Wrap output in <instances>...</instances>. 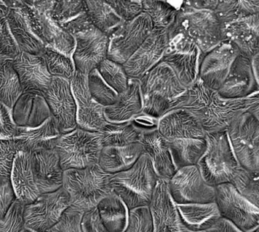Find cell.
Masks as SVG:
<instances>
[{
    "label": "cell",
    "instance_id": "cell-41",
    "mask_svg": "<svg viewBox=\"0 0 259 232\" xmlns=\"http://www.w3.org/2000/svg\"><path fill=\"white\" fill-rule=\"evenodd\" d=\"M143 13H146L152 22L154 29L166 30L171 28L180 8H177L166 1H142Z\"/></svg>",
    "mask_w": 259,
    "mask_h": 232
},
{
    "label": "cell",
    "instance_id": "cell-53",
    "mask_svg": "<svg viewBox=\"0 0 259 232\" xmlns=\"http://www.w3.org/2000/svg\"><path fill=\"white\" fill-rule=\"evenodd\" d=\"M16 127L12 109L0 102V139H13Z\"/></svg>",
    "mask_w": 259,
    "mask_h": 232
},
{
    "label": "cell",
    "instance_id": "cell-38",
    "mask_svg": "<svg viewBox=\"0 0 259 232\" xmlns=\"http://www.w3.org/2000/svg\"><path fill=\"white\" fill-rule=\"evenodd\" d=\"M103 147L125 146L137 143L143 132L132 121L127 123H110L100 132Z\"/></svg>",
    "mask_w": 259,
    "mask_h": 232
},
{
    "label": "cell",
    "instance_id": "cell-2",
    "mask_svg": "<svg viewBox=\"0 0 259 232\" xmlns=\"http://www.w3.org/2000/svg\"><path fill=\"white\" fill-rule=\"evenodd\" d=\"M139 83L142 113L157 121L174 110L187 90L174 71L162 61L145 73Z\"/></svg>",
    "mask_w": 259,
    "mask_h": 232
},
{
    "label": "cell",
    "instance_id": "cell-29",
    "mask_svg": "<svg viewBox=\"0 0 259 232\" xmlns=\"http://www.w3.org/2000/svg\"><path fill=\"white\" fill-rule=\"evenodd\" d=\"M10 180L17 201L25 206L34 202L40 195L34 182L31 154L17 151L13 162Z\"/></svg>",
    "mask_w": 259,
    "mask_h": 232
},
{
    "label": "cell",
    "instance_id": "cell-8",
    "mask_svg": "<svg viewBox=\"0 0 259 232\" xmlns=\"http://www.w3.org/2000/svg\"><path fill=\"white\" fill-rule=\"evenodd\" d=\"M102 148L101 133L77 127L70 133L62 135L54 149L58 153L65 171L98 165Z\"/></svg>",
    "mask_w": 259,
    "mask_h": 232
},
{
    "label": "cell",
    "instance_id": "cell-5",
    "mask_svg": "<svg viewBox=\"0 0 259 232\" xmlns=\"http://www.w3.org/2000/svg\"><path fill=\"white\" fill-rule=\"evenodd\" d=\"M15 4L45 47L72 58L75 38L63 31L51 17L55 1H15Z\"/></svg>",
    "mask_w": 259,
    "mask_h": 232
},
{
    "label": "cell",
    "instance_id": "cell-40",
    "mask_svg": "<svg viewBox=\"0 0 259 232\" xmlns=\"http://www.w3.org/2000/svg\"><path fill=\"white\" fill-rule=\"evenodd\" d=\"M215 15L223 27L235 21L259 14V1H227L219 0Z\"/></svg>",
    "mask_w": 259,
    "mask_h": 232
},
{
    "label": "cell",
    "instance_id": "cell-3",
    "mask_svg": "<svg viewBox=\"0 0 259 232\" xmlns=\"http://www.w3.org/2000/svg\"><path fill=\"white\" fill-rule=\"evenodd\" d=\"M159 180L146 154H142L128 169L110 176L112 190L122 199L130 210L148 206Z\"/></svg>",
    "mask_w": 259,
    "mask_h": 232
},
{
    "label": "cell",
    "instance_id": "cell-32",
    "mask_svg": "<svg viewBox=\"0 0 259 232\" xmlns=\"http://www.w3.org/2000/svg\"><path fill=\"white\" fill-rule=\"evenodd\" d=\"M9 7L7 19L12 34L19 46L20 52L40 55L45 48V44L33 32L31 26L25 19L15 1H4Z\"/></svg>",
    "mask_w": 259,
    "mask_h": 232
},
{
    "label": "cell",
    "instance_id": "cell-55",
    "mask_svg": "<svg viewBox=\"0 0 259 232\" xmlns=\"http://www.w3.org/2000/svg\"><path fill=\"white\" fill-rule=\"evenodd\" d=\"M245 111L259 120V91L244 98Z\"/></svg>",
    "mask_w": 259,
    "mask_h": 232
},
{
    "label": "cell",
    "instance_id": "cell-13",
    "mask_svg": "<svg viewBox=\"0 0 259 232\" xmlns=\"http://www.w3.org/2000/svg\"><path fill=\"white\" fill-rule=\"evenodd\" d=\"M69 206V196L63 186L54 192L40 194L24 208L25 226L36 231L48 232Z\"/></svg>",
    "mask_w": 259,
    "mask_h": 232
},
{
    "label": "cell",
    "instance_id": "cell-36",
    "mask_svg": "<svg viewBox=\"0 0 259 232\" xmlns=\"http://www.w3.org/2000/svg\"><path fill=\"white\" fill-rule=\"evenodd\" d=\"M176 169L198 165L207 148L204 139H178L168 141Z\"/></svg>",
    "mask_w": 259,
    "mask_h": 232
},
{
    "label": "cell",
    "instance_id": "cell-45",
    "mask_svg": "<svg viewBox=\"0 0 259 232\" xmlns=\"http://www.w3.org/2000/svg\"><path fill=\"white\" fill-rule=\"evenodd\" d=\"M88 86L92 98L104 107L113 105L119 97V94L107 84L97 69L88 75Z\"/></svg>",
    "mask_w": 259,
    "mask_h": 232
},
{
    "label": "cell",
    "instance_id": "cell-46",
    "mask_svg": "<svg viewBox=\"0 0 259 232\" xmlns=\"http://www.w3.org/2000/svg\"><path fill=\"white\" fill-rule=\"evenodd\" d=\"M84 212L69 206L60 220L48 232H83L81 219Z\"/></svg>",
    "mask_w": 259,
    "mask_h": 232
},
{
    "label": "cell",
    "instance_id": "cell-15",
    "mask_svg": "<svg viewBox=\"0 0 259 232\" xmlns=\"http://www.w3.org/2000/svg\"><path fill=\"white\" fill-rule=\"evenodd\" d=\"M42 94L51 110V118L55 121L61 134L75 130L78 127L76 104L70 83L63 79L53 77L49 87Z\"/></svg>",
    "mask_w": 259,
    "mask_h": 232
},
{
    "label": "cell",
    "instance_id": "cell-47",
    "mask_svg": "<svg viewBox=\"0 0 259 232\" xmlns=\"http://www.w3.org/2000/svg\"><path fill=\"white\" fill-rule=\"evenodd\" d=\"M20 53L7 16H0V57L15 59Z\"/></svg>",
    "mask_w": 259,
    "mask_h": 232
},
{
    "label": "cell",
    "instance_id": "cell-30",
    "mask_svg": "<svg viewBox=\"0 0 259 232\" xmlns=\"http://www.w3.org/2000/svg\"><path fill=\"white\" fill-rule=\"evenodd\" d=\"M143 101L139 80H130L128 88L119 94L113 105L104 107V116L110 123H127L142 113Z\"/></svg>",
    "mask_w": 259,
    "mask_h": 232
},
{
    "label": "cell",
    "instance_id": "cell-60",
    "mask_svg": "<svg viewBox=\"0 0 259 232\" xmlns=\"http://www.w3.org/2000/svg\"><path fill=\"white\" fill-rule=\"evenodd\" d=\"M22 232H38L36 231V230H32V229L28 228V227H25L23 228V230H22Z\"/></svg>",
    "mask_w": 259,
    "mask_h": 232
},
{
    "label": "cell",
    "instance_id": "cell-54",
    "mask_svg": "<svg viewBox=\"0 0 259 232\" xmlns=\"http://www.w3.org/2000/svg\"><path fill=\"white\" fill-rule=\"evenodd\" d=\"M81 228L83 232H110L103 223L97 207L84 212Z\"/></svg>",
    "mask_w": 259,
    "mask_h": 232
},
{
    "label": "cell",
    "instance_id": "cell-43",
    "mask_svg": "<svg viewBox=\"0 0 259 232\" xmlns=\"http://www.w3.org/2000/svg\"><path fill=\"white\" fill-rule=\"evenodd\" d=\"M238 192L259 207V171L240 167L230 182Z\"/></svg>",
    "mask_w": 259,
    "mask_h": 232
},
{
    "label": "cell",
    "instance_id": "cell-17",
    "mask_svg": "<svg viewBox=\"0 0 259 232\" xmlns=\"http://www.w3.org/2000/svg\"><path fill=\"white\" fill-rule=\"evenodd\" d=\"M70 86L76 104L77 127L87 131L100 133L108 121L104 116V107L91 95L88 75L75 70Z\"/></svg>",
    "mask_w": 259,
    "mask_h": 232
},
{
    "label": "cell",
    "instance_id": "cell-28",
    "mask_svg": "<svg viewBox=\"0 0 259 232\" xmlns=\"http://www.w3.org/2000/svg\"><path fill=\"white\" fill-rule=\"evenodd\" d=\"M139 142L143 146L145 154L151 159L159 178L168 181L177 171L168 141L154 129L143 132Z\"/></svg>",
    "mask_w": 259,
    "mask_h": 232
},
{
    "label": "cell",
    "instance_id": "cell-39",
    "mask_svg": "<svg viewBox=\"0 0 259 232\" xmlns=\"http://www.w3.org/2000/svg\"><path fill=\"white\" fill-rule=\"evenodd\" d=\"M22 93L19 77L13 67V59L0 57V102L13 109Z\"/></svg>",
    "mask_w": 259,
    "mask_h": 232
},
{
    "label": "cell",
    "instance_id": "cell-33",
    "mask_svg": "<svg viewBox=\"0 0 259 232\" xmlns=\"http://www.w3.org/2000/svg\"><path fill=\"white\" fill-rule=\"evenodd\" d=\"M144 154L140 142L125 146L103 147L98 165L107 174H116L131 168Z\"/></svg>",
    "mask_w": 259,
    "mask_h": 232
},
{
    "label": "cell",
    "instance_id": "cell-9",
    "mask_svg": "<svg viewBox=\"0 0 259 232\" xmlns=\"http://www.w3.org/2000/svg\"><path fill=\"white\" fill-rule=\"evenodd\" d=\"M169 45L162 62L166 63L186 89L198 80V72L204 54L196 44L183 32L168 34Z\"/></svg>",
    "mask_w": 259,
    "mask_h": 232
},
{
    "label": "cell",
    "instance_id": "cell-61",
    "mask_svg": "<svg viewBox=\"0 0 259 232\" xmlns=\"http://www.w3.org/2000/svg\"><path fill=\"white\" fill-rule=\"evenodd\" d=\"M254 232H258V230H256V231H254Z\"/></svg>",
    "mask_w": 259,
    "mask_h": 232
},
{
    "label": "cell",
    "instance_id": "cell-7",
    "mask_svg": "<svg viewBox=\"0 0 259 232\" xmlns=\"http://www.w3.org/2000/svg\"><path fill=\"white\" fill-rule=\"evenodd\" d=\"M206 140L207 148L197 165L203 179L213 187L230 183L241 166L229 142L227 130L207 133Z\"/></svg>",
    "mask_w": 259,
    "mask_h": 232
},
{
    "label": "cell",
    "instance_id": "cell-25",
    "mask_svg": "<svg viewBox=\"0 0 259 232\" xmlns=\"http://www.w3.org/2000/svg\"><path fill=\"white\" fill-rule=\"evenodd\" d=\"M157 130L167 141L204 139L207 135L197 118L183 109H175L162 117L157 122Z\"/></svg>",
    "mask_w": 259,
    "mask_h": 232
},
{
    "label": "cell",
    "instance_id": "cell-18",
    "mask_svg": "<svg viewBox=\"0 0 259 232\" xmlns=\"http://www.w3.org/2000/svg\"><path fill=\"white\" fill-rule=\"evenodd\" d=\"M168 45L167 31L153 29L139 49L122 65L128 79L140 80L161 61Z\"/></svg>",
    "mask_w": 259,
    "mask_h": 232
},
{
    "label": "cell",
    "instance_id": "cell-26",
    "mask_svg": "<svg viewBox=\"0 0 259 232\" xmlns=\"http://www.w3.org/2000/svg\"><path fill=\"white\" fill-rule=\"evenodd\" d=\"M223 28L224 39L231 42L240 54L250 59L259 54V14L235 21Z\"/></svg>",
    "mask_w": 259,
    "mask_h": 232
},
{
    "label": "cell",
    "instance_id": "cell-48",
    "mask_svg": "<svg viewBox=\"0 0 259 232\" xmlns=\"http://www.w3.org/2000/svg\"><path fill=\"white\" fill-rule=\"evenodd\" d=\"M24 208L25 205L19 201L12 206L5 218L0 220V232H22L25 227Z\"/></svg>",
    "mask_w": 259,
    "mask_h": 232
},
{
    "label": "cell",
    "instance_id": "cell-31",
    "mask_svg": "<svg viewBox=\"0 0 259 232\" xmlns=\"http://www.w3.org/2000/svg\"><path fill=\"white\" fill-rule=\"evenodd\" d=\"M51 17L63 31L73 37L93 26L84 1H55Z\"/></svg>",
    "mask_w": 259,
    "mask_h": 232
},
{
    "label": "cell",
    "instance_id": "cell-22",
    "mask_svg": "<svg viewBox=\"0 0 259 232\" xmlns=\"http://www.w3.org/2000/svg\"><path fill=\"white\" fill-rule=\"evenodd\" d=\"M13 67L23 92L42 94L52 82L53 76L48 72L45 60L40 55L20 52L13 59Z\"/></svg>",
    "mask_w": 259,
    "mask_h": 232
},
{
    "label": "cell",
    "instance_id": "cell-52",
    "mask_svg": "<svg viewBox=\"0 0 259 232\" xmlns=\"http://www.w3.org/2000/svg\"><path fill=\"white\" fill-rule=\"evenodd\" d=\"M17 201L10 177H0V220L4 219Z\"/></svg>",
    "mask_w": 259,
    "mask_h": 232
},
{
    "label": "cell",
    "instance_id": "cell-6",
    "mask_svg": "<svg viewBox=\"0 0 259 232\" xmlns=\"http://www.w3.org/2000/svg\"><path fill=\"white\" fill-rule=\"evenodd\" d=\"M183 32L190 37L204 55L225 41L224 28L214 12L197 10L182 3L174 25L167 30L170 33Z\"/></svg>",
    "mask_w": 259,
    "mask_h": 232
},
{
    "label": "cell",
    "instance_id": "cell-19",
    "mask_svg": "<svg viewBox=\"0 0 259 232\" xmlns=\"http://www.w3.org/2000/svg\"><path fill=\"white\" fill-rule=\"evenodd\" d=\"M148 209L152 232H191L182 221L166 180L160 179L157 182Z\"/></svg>",
    "mask_w": 259,
    "mask_h": 232
},
{
    "label": "cell",
    "instance_id": "cell-35",
    "mask_svg": "<svg viewBox=\"0 0 259 232\" xmlns=\"http://www.w3.org/2000/svg\"><path fill=\"white\" fill-rule=\"evenodd\" d=\"M103 223L110 232H123L128 225L130 209L122 199L112 192L97 206Z\"/></svg>",
    "mask_w": 259,
    "mask_h": 232
},
{
    "label": "cell",
    "instance_id": "cell-12",
    "mask_svg": "<svg viewBox=\"0 0 259 232\" xmlns=\"http://www.w3.org/2000/svg\"><path fill=\"white\" fill-rule=\"evenodd\" d=\"M151 19L142 13L130 22H123L109 37L107 59L123 65L152 32Z\"/></svg>",
    "mask_w": 259,
    "mask_h": 232
},
{
    "label": "cell",
    "instance_id": "cell-51",
    "mask_svg": "<svg viewBox=\"0 0 259 232\" xmlns=\"http://www.w3.org/2000/svg\"><path fill=\"white\" fill-rule=\"evenodd\" d=\"M16 153L13 139H0V177H10Z\"/></svg>",
    "mask_w": 259,
    "mask_h": 232
},
{
    "label": "cell",
    "instance_id": "cell-1",
    "mask_svg": "<svg viewBox=\"0 0 259 232\" xmlns=\"http://www.w3.org/2000/svg\"><path fill=\"white\" fill-rule=\"evenodd\" d=\"M175 109L187 110L197 118L206 133H212L226 130L239 113L245 111V104L244 99L222 98L218 91L198 80L187 89Z\"/></svg>",
    "mask_w": 259,
    "mask_h": 232
},
{
    "label": "cell",
    "instance_id": "cell-59",
    "mask_svg": "<svg viewBox=\"0 0 259 232\" xmlns=\"http://www.w3.org/2000/svg\"><path fill=\"white\" fill-rule=\"evenodd\" d=\"M9 12V7L4 1H0V16H7Z\"/></svg>",
    "mask_w": 259,
    "mask_h": 232
},
{
    "label": "cell",
    "instance_id": "cell-27",
    "mask_svg": "<svg viewBox=\"0 0 259 232\" xmlns=\"http://www.w3.org/2000/svg\"><path fill=\"white\" fill-rule=\"evenodd\" d=\"M12 113L16 125L24 128H36L51 117L43 94L36 92H23L15 103Z\"/></svg>",
    "mask_w": 259,
    "mask_h": 232
},
{
    "label": "cell",
    "instance_id": "cell-24",
    "mask_svg": "<svg viewBox=\"0 0 259 232\" xmlns=\"http://www.w3.org/2000/svg\"><path fill=\"white\" fill-rule=\"evenodd\" d=\"M62 134L52 118L36 128L16 127L13 142L17 151L32 153L54 149Z\"/></svg>",
    "mask_w": 259,
    "mask_h": 232
},
{
    "label": "cell",
    "instance_id": "cell-10",
    "mask_svg": "<svg viewBox=\"0 0 259 232\" xmlns=\"http://www.w3.org/2000/svg\"><path fill=\"white\" fill-rule=\"evenodd\" d=\"M226 130L240 166L249 171H259V120L243 111Z\"/></svg>",
    "mask_w": 259,
    "mask_h": 232
},
{
    "label": "cell",
    "instance_id": "cell-50",
    "mask_svg": "<svg viewBox=\"0 0 259 232\" xmlns=\"http://www.w3.org/2000/svg\"><path fill=\"white\" fill-rule=\"evenodd\" d=\"M122 22H130L143 13L142 1H107Z\"/></svg>",
    "mask_w": 259,
    "mask_h": 232
},
{
    "label": "cell",
    "instance_id": "cell-23",
    "mask_svg": "<svg viewBox=\"0 0 259 232\" xmlns=\"http://www.w3.org/2000/svg\"><path fill=\"white\" fill-rule=\"evenodd\" d=\"M31 165L34 182L40 194L54 192L63 186L64 171L55 149L32 153Z\"/></svg>",
    "mask_w": 259,
    "mask_h": 232
},
{
    "label": "cell",
    "instance_id": "cell-58",
    "mask_svg": "<svg viewBox=\"0 0 259 232\" xmlns=\"http://www.w3.org/2000/svg\"><path fill=\"white\" fill-rule=\"evenodd\" d=\"M258 63L259 54H257L251 58V69H252L253 73L257 82H258Z\"/></svg>",
    "mask_w": 259,
    "mask_h": 232
},
{
    "label": "cell",
    "instance_id": "cell-14",
    "mask_svg": "<svg viewBox=\"0 0 259 232\" xmlns=\"http://www.w3.org/2000/svg\"><path fill=\"white\" fill-rule=\"evenodd\" d=\"M167 186L176 204L215 202L216 189L206 183L197 165L177 170Z\"/></svg>",
    "mask_w": 259,
    "mask_h": 232
},
{
    "label": "cell",
    "instance_id": "cell-11",
    "mask_svg": "<svg viewBox=\"0 0 259 232\" xmlns=\"http://www.w3.org/2000/svg\"><path fill=\"white\" fill-rule=\"evenodd\" d=\"M215 203L221 217L243 232L258 230L259 209L241 196L230 183L215 187Z\"/></svg>",
    "mask_w": 259,
    "mask_h": 232
},
{
    "label": "cell",
    "instance_id": "cell-34",
    "mask_svg": "<svg viewBox=\"0 0 259 232\" xmlns=\"http://www.w3.org/2000/svg\"><path fill=\"white\" fill-rule=\"evenodd\" d=\"M177 207L183 224L191 232L206 230L222 218L215 202L177 204Z\"/></svg>",
    "mask_w": 259,
    "mask_h": 232
},
{
    "label": "cell",
    "instance_id": "cell-42",
    "mask_svg": "<svg viewBox=\"0 0 259 232\" xmlns=\"http://www.w3.org/2000/svg\"><path fill=\"white\" fill-rule=\"evenodd\" d=\"M40 55L45 60L48 72L53 77L63 79L69 83L72 81L76 70L72 57L48 47L44 48Z\"/></svg>",
    "mask_w": 259,
    "mask_h": 232
},
{
    "label": "cell",
    "instance_id": "cell-4",
    "mask_svg": "<svg viewBox=\"0 0 259 232\" xmlns=\"http://www.w3.org/2000/svg\"><path fill=\"white\" fill-rule=\"evenodd\" d=\"M110 176L98 164L81 169L65 170L63 187L69 194L70 206L84 212L97 207L113 192Z\"/></svg>",
    "mask_w": 259,
    "mask_h": 232
},
{
    "label": "cell",
    "instance_id": "cell-49",
    "mask_svg": "<svg viewBox=\"0 0 259 232\" xmlns=\"http://www.w3.org/2000/svg\"><path fill=\"white\" fill-rule=\"evenodd\" d=\"M123 232H152L148 206L130 210L128 225Z\"/></svg>",
    "mask_w": 259,
    "mask_h": 232
},
{
    "label": "cell",
    "instance_id": "cell-37",
    "mask_svg": "<svg viewBox=\"0 0 259 232\" xmlns=\"http://www.w3.org/2000/svg\"><path fill=\"white\" fill-rule=\"evenodd\" d=\"M84 4L93 26L108 37L123 23L107 1H84Z\"/></svg>",
    "mask_w": 259,
    "mask_h": 232
},
{
    "label": "cell",
    "instance_id": "cell-44",
    "mask_svg": "<svg viewBox=\"0 0 259 232\" xmlns=\"http://www.w3.org/2000/svg\"><path fill=\"white\" fill-rule=\"evenodd\" d=\"M97 69L103 80L119 95L126 90L130 79L122 65L107 58Z\"/></svg>",
    "mask_w": 259,
    "mask_h": 232
},
{
    "label": "cell",
    "instance_id": "cell-21",
    "mask_svg": "<svg viewBox=\"0 0 259 232\" xmlns=\"http://www.w3.org/2000/svg\"><path fill=\"white\" fill-rule=\"evenodd\" d=\"M259 91V83L251 69V59L239 53L218 92L222 98L244 99Z\"/></svg>",
    "mask_w": 259,
    "mask_h": 232
},
{
    "label": "cell",
    "instance_id": "cell-20",
    "mask_svg": "<svg viewBox=\"0 0 259 232\" xmlns=\"http://www.w3.org/2000/svg\"><path fill=\"white\" fill-rule=\"evenodd\" d=\"M239 50L228 41H223L201 60L198 80L210 89L218 91L224 83Z\"/></svg>",
    "mask_w": 259,
    "mask_h": 232
},
{
    "label": "cell",
    "instance_id": "cell-16",
    "mask_svg": "<svg viewBox=\"0 0 259 232\" xmlns=\"http://www.w3.org/2000/svg\"><path fill=\"white\" fill-rule=\"evenodd\" d=\"M75 50L72 60L75 69L88 75L107 58L109 37L92 26L74 35Z\"/></svg>",
    "mask_w": 259,
    "mask_h": 232
},
{
    "label": "cell",
    "instance_id": "cell-56",
    "mask_svg": "<svg viewBox=\"0 0 259 232\" xmlns=\"http://www.w3.org/2000/svg\"><path fill=\"white\" fill-rule=\"evenodd\" d=\"M199 232H243L232 224L228 220L221 218L214 224Z\"/></svg>",
    "mask_w": 259,
    "mask_h": 232
},
{
    "label": "cell",
    "instance_id": "cell-57",
    "mask_svg": "<svg viewBox=\"0 0 259 232\" xmlns=\"http://www.w3.org/2000/svg\"><path fill=\"white\" fill-rule=\"evenodd\" d=\"M219 0H206V1H184L186 5L189 6L191 8L197 10H210L214 11L217 8Z\"/></svg>",
    "mask_w": 259,
    "mask_h": 232
}]
</instances>
